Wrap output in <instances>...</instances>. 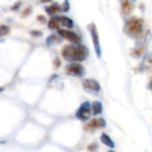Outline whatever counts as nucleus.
<instances>
[{"label":"nucleus","instance_id":"1","mask_svg":"<svg viewBox=\"0 0 152 152\" xmlns=\"http://www.w3.org/2000/svg\"><path fill=\"white\" fill-rule=\"evenodd\" d=\"M62 57L68 61H84L89 55V51L86 45H66L61 50Z\"/></svg>","mask_w":152,"mask_h":152},{"label":"nucleus","instance_id":"2","mask_svg":"<svg viewBox=\"0 0 152 152\" xmlns=\"http://www.w3.org/2000/svg\"><path fill=\"white\" fill-rule=\"evenodd\" d=\"M124 32L128 37L134 39H141L148 34V31H144L143 20L137 17H133L126 20L124 26Z\"/></svg>","mask_w":152,"mask_h":152},{"label":"nucleus","instance_id":"3","mask_svg":"<svg viewBox=\"0 0 152 152\" xmlns=\"http://www.w3.org/2000/svg\"><path fill=\"white\" fill-rule=\"evenodd\" d=\"M92 113V104H90L88 102H85L80 105V107L77 110L76 117L77 118L82 121H86L90 118Z\"/></svg>","mask_w":152,"mask_h":152},{"label":"nucleus","instance_id":"4","mask_svg":"<svg viewBox=\"0 0 152 152\" xmlns=\"http://www.w3.org/2000/svg\"><path fill=\"white\" fill-rule=\"evenodd\" d=\"M88 29L90 31L91 37H92V40L94 45V49H95V53L97 54L98 57H101V45H100V38H99V34H98V30L97 28L95 26V24L94 22H91L88 25Z\"/></svg>","mask_w":152,"mask_h":152},{"label":"nucleus","instance_id":"5","mask_svg":"<svg viewBox=\"0 0 152 152\" xmlns=\"http://www.w3.org/2000/svg\"><path fill=\"white\" fill-rule=\"evenodd\" d=\"M66 73L73 77H83L86 73V69L83 65L74 62L66 67Z\"/></svg>","mask_w":152,"mask_h":152},{"label":"nucleus","instance_id":"6","mask_svg":"<svg viewBox=\"0 0 152 152\" xmlns=\"http://www.w3.org/2000/svg\"><path fill=\"white\" fill-rule=\"evenodd\" d=\"M58 34L62 37L65 38L74 44H80L81 43V37L76 34L75 32L69 30V29H65V28H61L58 30Z\"/></svg>","mask_w":152,"mask_h":152},{"label":"nucleus","instance_id":"7","mask_svg":"<svg viewBox=\"0 0 152 152\" xmlns=\"http://www.w3.org/2000/svg\"><path fill=\"white\" fill-rule=\"evenodd\" d=\"M83 87L85 90H86L87 92H91V93H98L101 90V86L100 84L92 78H87L83 80L82 82Z\"/></svg>","mask_w":152,"mask_h":152},{"label":"nucleus","instance_id":"8","mask_svg":"<svg viewBox=\"0 0 152 152\" xmlns=\"http://www.w3.org/2000/svg\"><path fill=\"white\" fill-rule=\"evenodd\" d=\"M105 126H106V122L103 118H94L91 122H89L86 125V126H85V129L91 131L95 128H103V127H105Z\"/></svg>","mask_w":152,"mask_h":152},{"label":"nucleus","instance_id":"9","mask_svg":"<svg viewBox=\"0 0 152 152\" xmlns=\"http://www.w3.org/2000/svg\"><path fill=\"white\" fill-rule=\"evenodd\" d=\"M140 68L142 70L152 72V53L146 55L143 58V60L140 65Z\"/></svg>","mask_w":152,"mask_h":152},{"label":"nucleus","instance_id":"10","mask_svg":"<svg viewBox=\"0 0 152 152\" xmlns=\"http://www.w3.org/2000/svg\"><path fill=\"white\" fill-rule=\"evenodd\" d=\"M121 10L125 15H128L134 9V4L131 0H120Z\"/></svg>","mask_w":152,"mask_h":152},{"label":"nucleus","instance_id":"11","mask_svg":"<svg viewBox=\"0 0 152 152\" xmlns=\"http://www.w3.org/2000/svg\"><path fill=\"white\" fill-rule=\"evenodd\" d=\"M45 11L46 12L51 15V16H54L58 13H60L62 11V7H61V5L57 3L51 4L50 6H46L45 7Z\"/></svg>","mask_w":152,"mask_h":152},{"label":"nucleus","instance_id":"12","mask_svg":"<svg viewBox=\"0 0 152 152\" xmlns=\"http://www.w3.org/2000/svg\"><path fill=\"white\" fill-rule=\"evenodd\" d=\"M58 20L60 23V26H63L68 28H73V21L71 19H69L67 16H57Z\"/></svg>","mask_w":152,"mask_h":152},{"label":"nucleus","instance_id":"13","mask_svg":"<svg viewBox=\"0 0 152 152\" xmlns=\"http://www.w3.org/2000/svg\"><path fill=\"white\" fill-rule=\"evenodd\" d=\"M101 142H102L104 145H106V146H108V147H110V148H111V149L115 147L114 142H113L112 139H111L108 134H102V135H101Z\"/></svg>","mask_w":152,"mask_h":152},{"label":"nucleus","instance_id":"14","mask_svg":"<svg viewBox=\"0 0 152 152\" xmlns=\"http://www.w3.org/2000/svg\"><path fill=\"white\" fill-rule=\"evenodd\" d=\"M92 112L94 116H97L102 114V105L100 102H94L92 103Z\"/></svg>","mask_w":152,"mask_h":152},{"label":"nucleus","instance_id":"15","mask_svg":"<svg viewBox=\"0 0 152 152\" xmlns=\"http://www.w3.org/2000/svg\"><path fill=\"white\" fill-rule=\"evenodd\" d=\"M60 27L61 26H60V23H59V20H58V17L57 16L53 17L49 20V22H48V28L50 29H57V30H59V29H61Z\"/></svg>","mask_w":152,"mask_h":152},{"label":"nucleus","instance_id":"16","mask_svg":"<svg viewBox=\"0 0 152 152\" xmlns=\"http://www.w3.org/2000/svg\"><path fill=\"white\" fill-rule=\"evenodd\" d=\"M144 52H145V46L142 45L133 49L131 52V56H133L134 58H140L144 53Z\"/></svg>","mask_w":152,"mask_h":152},{"label":"nucleus","instance_id":"17","mask_svg":"<svg viewBox=\"0 0 152 152\" xmlns=\"http://www.w3.org/2000/svg\"><path fill=\"white\" fill-rule=\"evenodd\" d=\"M61 37L59 35V36H57V35H51L48 38H47V40H46V42H47V45H53V44H59V43H61Z\"/></svg>","mask_w":152,"mask_h":152},{"label":"nucleus","instance_id":"18","mask_svg":"<svg viewBox=\"0 0 152 152\" xmlns=\"http://www.w3.org/2000/svg\"><path fill=\"white\" fill-rule=\"evenodd\" d=\"M0 31H1V36L2 37H4L6 36L9 32H10V28L8 26H4V25H2L0 27Z\"/></svg>","mask_w":152,"mask_h":152},{"label":"nucleus","instance_id":"19","mask_svg":"<svg viewBox=\"0 0 152 152\" xmlns=\"http://www.w3.org/2000/svg\"><path fill=\"white\" fill-rule=\"evenodd\" d=\"M69 10V4L68 2V0H65L63 5H62V11L63 12H68Z\"/></svg>","mask_w":152,"mask_h":152},{"label":"nucleus","instance_id":"20","mask_svg":"<svg viewBox=\"0 0 152 152\" xmlns=\"http://www.w3.org/2000/svg\"><path fill=\"white\" fill-rule=\"evenodd\" d=\"M53 66H54L55 69H58L61 66V61H60L59 58H55L54 59V61H53Z\"/></svg>","mask_w":152,"mask_h":152},{"label":"nucleus","instance_id":"21","mask_svg":"<svg viewBox=\"0 0 152 152\" xmlns=\"http://www.w3.org/2000/svg\"><path fill=\"white\" fill-rule=\"evenodd\" d=\"M37 20H38V21H40L41 23H45V22L46 21L45 18L43 15H40V16H38V17H37Z\"/></svg>","mask_w":152,"mask_h":152},{"label":"nucleus","instance_id":"22","mask_svg":"<svg viewBox=\"0 0 152 152\" xmlns=\"http://www.w3.org/2000/svg\"><path fill=\"white\" fill-rule=\"evenodd\" d=\"M42 3H48V2H51L52 0H40Z\"/></svg>","mask_w":152,"mask_h":152},{"label":"nucleus","instance_id":"23","mask_svg":"<svg viewBox=\"0 0 152 152\" xmlns=\"http://www.w3.org/2000/svg\"><path fill=\"white\" fill-rule=\"evenodd\" d=\"M149 88H150L151 90H152V79L151 81L150 82V84H149Z\"/></svg>","mask_w":152,"mask_h":152},{"label":"nucleus","instance_id":"24","mask_svg":"<svg viewBox=\"0 0 152 152\" xmlns=\"http://www.w3.org/2000/svg\"><path fill=\"white\" fill-rule=\"evenodd\" d=\"M110 152H114V151H110Z\"/></svg>","mask_w":152,"mask_h":152}]
</instances>
